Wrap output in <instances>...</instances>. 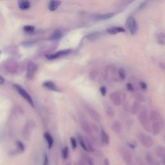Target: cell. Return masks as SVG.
<instances>
[{"mask_svg":"<svg viewBox=\"0 0 165 165\" xmlns=\"http://www.w3.org/2000/svg\"><path fill=\"white\" fill-rule=\"evenodd\" d=\"M138 119L140 124L145 130L148 132L151 131V124L149 118V115L148 114L147 110H143L139 112L138 115Z\"/></svg>","mask_w":165,"mask_h":165,"instance_id":"6da1fadb","label":"cell"},{"mask_svg":"<svg viewBox=\"0 0 165 165\" xmlns=\"http://www.w3.org/2000/svg\"><path fill=\"white\" fill-rule=\"evenodd\" d=\"M14 87L16 90H17V92H18L19 95H21V96L23 97L32 107H34V101H33V100H32V97L29 95V94L25 90V89H23V88L21 87V86H19L18 85H14Z\"/></svg>","mask_w":165,"mask_h":165,"instance_id":"7a4b0ae2","label":"cell"},{"mask_svg":"<svg viewBox=\"0 0 165 165\" xmlns=\"http://www.w3.org/2000/svg\"><path fill=\"white\" fill-rule=\"evenodd\" d=\"M138 137L140 143L145 148H150L154 144L153 139L148 135L141 133L139 134Z\"/></svg>","mask_w":165,"mask_h":165,"instance_id":"3957f363","label":"cell"},{"mask_svg":"<svg viewBox=\"0 0 165 165\" xmlns=\"http://www.w3.org/2000/svg\"><path fill=\"white\" fill-rule=\"evenodd\" d=\"M120 153L122 159H123L125 164L127 165H133L132 155L130 150H128L125 148H122Z\"/></svg>","mask_w":165,"mask_h":165,"instance_id":"277c9868","label":"cell"},{"mask_svg":"<svg viewBox=\"0 0 165 165\" xmlns=\"http://www.w3.org/2000/svg\"><path fill=\"white\" fill-rule=\"evenodd\" d=\"M127 25L131 34L135 35L138 31L137 23L133 16L128 17L127 20Z\"/></svg>","mask_w":165,"mask_h":165,"instance_id":"5b68a950","label":"cell"},{"mask_svg":"<svg viewBox=\"0 0 165 165\" xmlns=\"http://www.w3.org/2000/svg\"><path fill=\"white\" fill-rule=\"evenodd\" d=\"M86 109H87L88 115H90L92 119L94 120L95 122H97V123H100L101 118L100 114L98 113V112L96 110H95L94 108L91 107H86Z\"/></svg>","mask_w":165,"mask_h":165,"instance_id":"8992f818","label":"cell"},{"mask_svg":"<svg viewBox=\"0 0 165 165\" xmlns=\"http://www.w3.org/2000/svg\"><path fill=\"white\" fill-rule=\"evenodd\" d=\"M110 100L115 106H119L121 104V96L119 92L115 91L110 94Z\"/></svg>","mask_w":165,"mask_h":165,"instance_id":"52a82bcc","label":"cell"},{"mask_svg":"<svg viewBox=\"0 0 165 165\" xmlns=\"http://www.w3.org/2000/svg\"><path fill=\"white\" fill-rule=\"evenodd\" d=\"M71 51L70 49H65V50H62L56 52L55 53L52 54H48L46 55V58L48 59H55L59 58H61L62 56H64L68 54Z\"/></svg>","mask_w":165,"mask_h":165,"instance_id":"ba28073f","label":"cell"},{"mask_svg":"<svg viewBox=\"0 0 165 165\" xmlns=\"http://www.w3.org/2000/svg\"><path fill=\"white\" fill-rule=\"evenodd\" d=\"M150 121L154 123V122H159V123H162L163 117L162 115H161L159 112L157 110H151L149 114Z\"/></svg>","mask_w":165,"mask_h":165,"instance_id":"9c48e42d","label":"cell"},{"mask_svg":"<svg viewBox=\"0 0 165 165\" xmlns=\"http://www.w3.org/2000/svg\"><path fill=\"white\" fill-rule=\"evenodd\" d=\"M80 125H81L82 130H83L85 133H87L88 134H92L93 129H92V127H91V125L89 124V123L87 121L83 119H81Z\"/></svg>","mask_w":165,"mask_h":165,"instance_id":"30bf717a","label":"cell"},{"mask_svg":"<svg viewBox=\"0 0 165 165\" xmlns=\"http://www.w3.org/2000/svg\"><path fill=\"white\" fill-rule=\"evenodd\" d=\"M36 70H37V66H36V65L33 62H30L28 65L27 77L28 79L32 78L34 77Z\"/></svg>","mask_w":165,"mask_h":165,"instance_id":"8fae6325","label":"cell"},{"mask_svg":"<svg viewBox=\"0 0 165 165\" xmlns=\"http://www.w3.org/2000/svg\"><path fill=\"white\" fill-rule=\"evenodd\" d=\"M114 15H115L114 13H107V14H96L94 16V19L96 21L106 20V19H108L112 18Z\"/></svg>","mask_w":165,"mask_h":165,"instance_id":"7c38bea8","label":"cell"},{"mask_svg":"<svg viewBox=\"0 0 165 165\" xmlns=\"http://www.w3.org/2000/svg\"><path fill=\"white\" fill-rule=\"evenodd\" d=\"M161 130V123L159 122H154L151 124V132L155 136L159 134Z\"/></svg>","mask_w":165,"mask_h":165,"instance_id":"4fadbf2b","label":"cell"},{"mask_svg":"<svg viewBox=\"0 0 165 165\" xmlns=\"http://www.w3.org/2000/svg\"><path fill=\"white\" fill-rule=\"evenodd\" d=\"M107 32L108 34L114 35L116 34L117 33L120 32H125V29L121 27H112L107 29Z\"/></svg>","mask_w":165,"mask_h":165,"instance_id":"5bb4252c","label":"cell"},{"mask_svg":"<svg viewBox=\"0 0 165 165\" xmlns=\"http://www.w3.org/2000/svg\"><path fill=\"white\" fill-rule=\"evenodd\" d=\"M112 129L115 133H120L122 130V125L119 121H115L112 124Z\"/></svg>","mask_w":165,"mask_h":165,"instance_id":"9a60e30c","label":"cell"},{"mask_svg":"<svg viewBox=\"0 0 165 165\" xmlns=\"http://www.w3.org/2000/svg\"><path fill=\"white\" fill-rule=\"evenodd\" d=\"M43 86L46 88L49 89L50 90H54V91H59L58 87H56V85L54 82L52 81H45Z\"/></svg>","mask_w":165,"mask_h":165,"instance_id":"2e32d148","label":"cell"},{"mask_svg":"<svg viewBox=\"0 0 165 165\" xmlns=\"http://www.w3.org/2000/svg\"><path fill=\"white\" fill-rule=\"evenodd\" d=\"M101 139L102 143L105 144H108L110 143L109 136H108V134L103 130H101Z\"/></svg>","mask_w":165,"mask_h":165,"instance_id":"e0dca14e","label":"cell"},{"mask_svg":"<svg viewBox=\"0 0 165 165\" xmlns=\"http://www.w3.org/2000/svg\"><path fill=\"white\" fill-rule=\"evenodd\" d=\"M155 152H156V154L157 157L161 158L165 157V148L163 147H157L156 150H155Z\"/></svg>","mask_w":165,"mask_h":165,"instance_id":"ac0fdd59","label":"cell"},{"mask_svg":"<svg viewBox=\"0 0 165 165\" xmlns=\"http://www.w3.org/2000/svg\"><path fill=\"white\" fill-rule=\"evenodd\" d=\"M44 137L45 139V140L47 142L48 148L49 149H50L52 146H53V144H54L53 138H52L51 135L48 132H45L44 134Z\"/></svg>","mask_w":165,"mask_h":165,"instance_id":"d6986e66","label":"cell"},{"mask_svg":"<svg viewBox=\"0 0 165 165\" xmlns=\"http://www.w3.org/2000/svg\"><path fill=\"white\" fill-rule=\"evenodd\" d=\"M61 4V1H51L49 3L48 5V9L50 11H55L57 10L58 8Z\"/></svg>","mask_w":165,"mask_h":165,"instance_id":"ffe728a7","label":"cell"},{"mask_svg":"<svg viewBox=\"0 0 165 165\" xmlns=\"http://www.w3.org/2000/svg\"><path fill=\"white\" fill-rule=\"evenodd\" d=\"M139 109H140V104L139 102L136 101L132 105L130 112L132 114L136 115L137 113H138L139 111Z\"/></svg>","mask_w":165,"mask_h":165,"instance_id":"44dd1931","label":"cell"},{"mask_svg":"<svg viewBox=\"0 0 165 165\" xmlns=\"http://www.w3.org/2000/svg\"><path fill=\"white\" fill-rule=\"evenodd\" d=\"M101 35V32H92L90 34H89L88 35H87V38L90 41H94L97 39L98 38H100Z\"/></svg>","mask_w":165,"mask_h":165,"instance_id":"7402d4cb","label":"cell"},{"mask_svg":"<svg viewBox=\"0 0 165 165\" xmlns=\"http://www.w3.org/2000/svg\"><path fill=\"white\" fill-rule=\"evenodd\" d=\"M82 159L85 161L86 163H87L88 165H94L93 159H92L91 157L88 156L87 154H82Z\"/></svg>","mask_w":165,"mask_h":165,"instance_id":"603a6c76","label":"cell"},{"mask_svg":"<svg viewBox=\"0 0 165 165\" xmlns=\"http://www.w3.org/2000/svg\"><path fill=\"white\" fill-rule=\"evenodd\" d=\"M18 6L19 9L21 10H27L29 9L31 4H30V3L27 1H22L18 3Z\"/></svg>","mask_w":165,"mask_h":165,"instance_id":"cb8c5ba5","label":"cell"},{"mask_svg":"<svg viewBox=\"0 0 165 165\" xmlns=\"http://www.w3.org/2000/svg\"><path fill=\"white\" fill-rule=\"evenodd\" d=\"M78 139H79V142H80V144L81 145V147L82 148H83L84 150H85L86 151H88L87 143H86V139H84L81 136H78Z\"/></svg>","mask_w":165,"mask_h":165,"instance_id":"d4e9b609","label":"cell"},{"mask_svg":"<svg viewBox=\"0 0 165 165\" xmlns=\"http://www.w3.org/2000/svg\"><path fill=\"white\" fill-rule=\"evenodd\" d=\"M63 34L60 31H55L53 34H52L50 39H58L62 37Z\"/></svg>","mask_w":165,"mask_h":165,"instance_id":"484cf974","label":"cell"},{"mask_svg":"<svg viewBox=\"0 0 165 165\" xmlns=\"http://www.w3.org/2000/svg\"><path fill=\"white\" fill-rule=\"evenodd\" d=\"M118 75L119 77L121 80H124L125 78H126V72L123 68H119L118 70Z\"/></svg>","mask_w":165,"mask_h":165,"instance_id":"4316f807","label":"cell"},{"mask_svg":"<svg viewBox=\"0 0 165 165\" xmlns=\"http://www.w3.org/2000/svg\"><path fill=\"white\" fill-rule=\"evenodd\" d=\"M68 153H69L68 148L67 147H65L63 148V149L62 150V157H63V159H67L68 156Z\"/></svg>","mask_w":165,"mask_h":165,"instance_id":"83f0119b","label":"cell"},{"mask_svg":"<svg viewBox=\"0 0 165 165\" xmlns=\"http://www.w3.org/2000/svg\"><path fill=\"white\" fill-rule=\"evenodd\" d=\"M17 147H18V150L19 152H23L25 150V146L21 141H17Z\"/></svg>","mask_w":165,"mask_h":165,"instance_id":"f1b7e54d","label":"cell"},{"mask_svg":"<svg viewBox=\"0 0 165 165\" xmlns=\"http://www.w3.org/2000/svg\"><path fill=\"white\" fill-rule=\"evenodd\" d=\"M105 111H106V113L109 117H112L114 115V112L113 110L112 109V108H110L109 107L105 108Z\"/></svg>","mask_w":165,"mask_h":165,"instance_id":"f546056e","label":"cell"},{"mask_svg":"<svg viewBox=\"0 0 165 165\" xmlns=\"http://www.w3.org/2000/svg\"><path fill=\"white\" fill-rule=\"evenodd\" d=\"M23 30L26 32L31 33L32 32H34V27H33V26H31V25H26L23 27Z\"/></svg>","mask_w":165,"mask_h":165,"instance_id":"4dcf8cb0","label":"cell"},{"mask_svg":"<svg viewBox=\"0 0 165 165\" xmlns=\"http://www.w3.org/2000/svg\"><path fill=\"white\" fill-rule=\"evenodd\" d=\"M136 98L137 101V102H143L145 101V97L144 96V95L141 94H137L136 95Z\"/></svg>","mask_w":165,"mask_h":165,"instance_id":"1f68e13d","label":"cell"},{"mask_svg":"<svg viewBox=\"0 0 165 165\" xmlns=\"http://www.w3.org/2000/svg\"><path fill=\"white\" fill-rule=\"evenodd\" d=\"M70 143H71V146L74 150L77 148V146H78L77 141L75 140V139L74 137L70 138Z\"/></svg>","mask_w":165,"mask_h":165,"instance_id":"d6a6232c","label":"cell"},{"mask_svg":"<svg viewBox=\"0 0 165 165\" xmlns=\"http://www.w3.org/2000/svg\"><path fill=\"white\" fill-rule=\"evenodd\" d=\"M146 159L148 163H152V161H153V157L151 156V155L150 154L147 153L146 154Z\"/></svg>","mask_w":165,"mask_h":165,"instance_id":"836d02e7","label":"cell"},{"mask_svg":"<svg viewBox=\"0 0 165 165\" xmlns=\"http://www.w3.org/2000/svg\"><path fill=\"white\" fill-rule=\"evenodd\" d=\"M100 92H101V94H102V95H103V96H105L107 94V88H105V87H104V86H103V87H100Z\"/></svg>","mask_w":165,"mask_h":165,"instance_id":"e575fe53","label":"cell"},{"mask_svg":"<svg viewBox=\"0 0 165 165\" xmlns=\"http://www.w3.org/2000/svg\"><path fill=\"white\" fill-rule=\"evenodd\" d=\"M148 1H143L141 3L140 5L139 6V10L143 9L145 7V6H146L148 5Z\"/></svg>","mask_w":165,"mask_h":165,"instance_id":"d590c367","label":"cell"},{"mask_svg":"<svg viewBox=\"0 0 165 165\" xmlns=\"http://www.w3.org/2000/svg\"><path fill=\"white\" fill-rule=\"evenodd\" d=\"M157 38L159 40H165V32L160 33L159 34H158Z\"/></svg>","mask_w":165,"mask_h":165,"instance_id":"8d00e7d4","label":"cell"},{"mask_svg":"<svg viewBox=\"0 0 165 165\" xmlns=\"http://www.w3.org/2000/svg\"><path fill=\"white\" fill-rule=\"evenodd\" d=\"M136 163L137 165H145V163H144L143 160L140 157H137L136 159Z\"/></svg>","mask_w":165,"mask_h":165,"instance_id":"74e56055","label":"cell"},{"mask_svg":"<svg viewBox=\"0 0 165 165\" xmlns=\"http://www.w3.org/2000/svg\"><path fill=\"white\" fill-rule=\"evenodd\" d=\"M43 165H48V158L47 155H45Z\"/></svg>","mask_w":165,"mask_h":165,"instance_id":"f35d334b","label":"cell"},{"mask_svg":"<svg viewBox=\"0 0 165 165\" xmlns=\"http://www.w3.org/2000/svg\"><path fill=\"white\" fill-rule=\"evenodd\" d=\"M140 86L142 89H143V90H146L147 88V85L146 84V82H140Z\"/></svg>","mask_w":165,"mask_h":165,"instance_id":"ab89813d","label":"cell"},{"mask_svg":"<svg viewBox=\"0 0 165 165\" xmlns=\"http://www.w3.org/2000/svg\"><path fill=\"white\" fill-rule=\"evenodd\" d=\"M127 89L129 91H133L134 90V87H133V86L132 84L130 83H128L127 84Z\"/></svg>","mask_w":165,"mask_h":165,"instance_id":"60d3db41","label":"cell"},{"mask_svg":"<svg viewBox=\"0 0 165 165\" xmlns=\"http://www.w3.org/2000/svg\"><path fill=\"white\" fill-rule=\"evenodd\" d=\"M86 164H87V163H86L85 161L82 159H81V160L79 161V163H78V165H87Z\"/></svg>","mask_w":165,"mask_h":165,"instance_id":"b9f144b4","label":"cell"},{"mask_svg":"<svg viewBox=\"0 0 165 165\" xmlns=\"http://www.w3.org/2000/svg\"><path fill=\"white\" fill-rule=\"evenodd\" d=\"M4 82H5V80H4V78H3L1 75H0V84H3L4 83Z\"/></svg>","mask_w":165,"mask_h":165,"instance_id":"7bdbcfd3","label":"cell"},{"mask_svg":"<svg viewBox=\"0 0 165 165\" xmlns=\"http://www.w3.org/2000/svg\"><path fill=\"white\" fill-rule=\"evenodd\" d=\"M104 163H105V165H109V160H108L107 158L105 159Z\"/></svg>","mask_w":165,"mask_h":165,"instance_id":"ee69618b","label":"cell"},{"mask_svg":"<svg viewBox=\"0 0 165 165\" xmlns=\"http://www.w3.org/2000/svg\"><path fill=\"white\" fill-rule=\"evenodd\" d=\"M159 43L161 42V44L165 45V40H159Z\"/></svg>","mask_w":165,"mask_h":165,"instance_id":"f6af8a7d","label":"cell"},{"mask_svg":"<svg viewBox=\"0 0 165 165\" xmlns=\"http://www.w3.org/2000/svg\"><path fill=\"white\" fill-rule=\"evenodd\" d=\"M163 163H164V165H165V157L164 158V159H163Z\"/></svg>","mask_w":165,"mask_h":165,"instance_id":"bcb514c9","label":"cell"},{"mask_svg":"<svg viewBox=\"0 0 165 165\" xmlns=\"http://www.w3.org/2000/svg\"><path fill=\"white\" fill-rule=\"evenodd\" d=\"M164 140H165V134H164Z\"/></svg>","mask_w":165,"mask_h":165,"instance_id":"7dc6e473","label":"cell"},{"mask_svg":"<svg viewBox=\"0 0 165 165\" xmlns=\"http://www.w3.org/2000/svg\"><path fill=\"white\" fill-rule=\"evenodd\" d=\"M150 165H155V164H150Z\"/></svg>","mask_w":165,"mask_h":165,"instance_id":"c3c4849f","label":"cell"},{"mask_svg":"<svg viewBox=\"0 0 165 165\" xmlns=\"http://www.w3.org/2000/svg\"><path fill=\"white\" fill-rule=\"evenodd\" d=\"M133 165H134V164H133Z\"/></svg>","mask_w":165,"mask_h":165,"instance_id":"681fc988","label":"cell"}]
</instances>
